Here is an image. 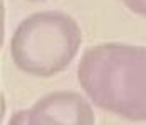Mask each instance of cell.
<instances>
[{
    "label": "cell",
    "mask_w": 146,
    "mask_h": 125,
    "mask_svg": "<svg viewBox=\"0 0 146 125\" xmlns=\"http://www.w3.org/2000/svg\"><path fill=\"white\" fill-rule=\"evenodd\" d=\"M77 79L99 109L133 122H146V47L99 43L77 65Z\"/></svg>",
    "instance_id": "cell-1"
},
{
    "label": "cell",
    "mask_w": 146,
    "mask_h": 125,
    "mask_svg": "<svg viewBox=\"0 0 146 125\" xmlns=\"http://www.w3.org/2000/svg\"><path fill=\"white\" fill-rule=\"evenodd\" d=\"M81 43L82 32L71 15L44 10L19 24L10 40V55L20 72L52 77L71 65Z\"/></svg>",
    "instance_id": "cell-2"
},
{
    "label": "cell",
    "mask_w": 146,
    "mask_h": 125,
    "mask_svg": "<svg viewBox=\"0 0 146 125\" xmlns=\"http://www.w3.org/2000/svg\"><path fill=\"white\" fill-rule=\"evenodd\" d=\"M133 14L141 15L146 18V0H121Z\"/></svg>",
    "instance_id": "cell-4"
},
{
    "label": "cell",
    "mask_w": 146,
    "mask_h": 125,
    "mask_svg": "<svg viewBox=\"0 0 146 125\" xmlns=\"http://www.w3.org/2000/svg\"><path fill=\"white\" fill-rule=\"evenodd\" d=\"M25 125H96V115L81 94L57 90L39 98L27 110Z\"/></svg>",
    "instance_id": "cell-3"
}]
</instances>
